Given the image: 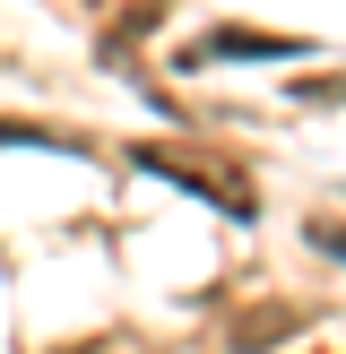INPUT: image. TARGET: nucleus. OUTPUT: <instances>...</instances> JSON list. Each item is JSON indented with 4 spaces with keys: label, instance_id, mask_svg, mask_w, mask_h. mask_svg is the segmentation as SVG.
Instances as JSON below:
<instances>
[{
    "label": "nucleus",
    "instance_id": "obj_1",
    "mask_svg": "<svg viewBox=\"0 0 346 354\" xmlns=\"http://www.w3.org/2000/svg\"><path fill=\"white\" fill-rule=\"evenodd\" d=\"M320 242H329V251H346V225H320Z\"/></svg>",
    "mask_w": 346,
    "mask_h": 354
}]
</instances>
